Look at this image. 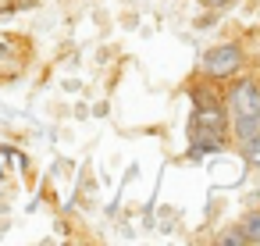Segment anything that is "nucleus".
<instances>
[{"instance_id":"6","label":"nucleus","mask_w":260,"mask_h":246,"mask_svg":"<svg viewBox=\"0 0 260 246\" xmlns=\"http://www.w3.org/2000/svg\"><path fill=\"white\" fill-rule=\"evenodd\" d=\"M242 146H246V153H260V132L249 136V139H242Z\"/></svg>"},{"instance_id":"7","label":"nucleus","mask_w":260,"mask_h":246,"mask_svg":"<svg viewBox=\"0 0 260 246\" xmlns=\"http://www.w3.org/2000/svg\"><path fill=\"white\" fill-rule=\"evenodd\" d=\"M210 8H228V4H235V0H207Z\"/></svg>"},{"instance_id":"3","label":"nucleus","mask_w":260,"mask_h":246,"mask_svg":"<svg viewBox=\"0 0 260 246\" xmlns=\"http://www.w3.org/2000/svg\"><path fill=\"white\" fill-rule=\"evenodd\" d=\"M239 65H242V47H235V43H221V47H214V50H207L203 54V75H210V79H228V75H235L239 72Z\"/></svg>"},{"instance_id":"1","label":"nucleus","mask_w":260,"mask_h":246,"mask_svg":"<svg viewBox=\"0 0 260 246\" xmlns=\"http://www.w3.org/2000/svg\"><path fill=\"white\" fill-rule=\"evenodd\" d=\"M224 111H228V118H232V132L239 136V143L249 139V136H256V132H260V86L249 82V79L228 86V93H224Z\"/></svg>"},{"instance_id":"2","label":"nucleus","mask_w":260,"mask_h":246,"mask_svg":"<svg viewBox=\"0 0 260 246\" xmlns=\"http://www.w3.org/2000/svg\"><path fill=\"white\" fill-rule=\"evenodd\" d=\"M196 114H192V125H189V136H192V146L196 150H221L224 146V118L221 111L214 107V100L207 104L200 93H196Z\"/></svg>"},{"instance_id":"5","label":"nucleus","mask_w":260,"mask_h":246,"mask_svg":"<svg viewBox=\"0 0 260 246\" xmlns=\"http://www.w3.org/2000/svg\"><path fill=\"white\" fill-rule=\"evenodd\" d=\"M217 242H224V246H242L246 239H242V232H224V235H217Z\"/></svg>"},{"instance_id":"4","label":"nucleus","mask_w":260,"mask_h":246,"mask_svg":"<svg viewBox=\"0 0 260 246\" xmlns=\"http://www.w3.org/2000/svg\"><path fill=\"white\" fill-rule=\"evenodd\" d=\"M239 232H242V239H246V242H260V210H249V214L242 218Z\"/></svg>"}]
</instances>
